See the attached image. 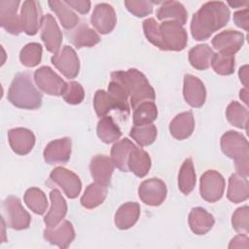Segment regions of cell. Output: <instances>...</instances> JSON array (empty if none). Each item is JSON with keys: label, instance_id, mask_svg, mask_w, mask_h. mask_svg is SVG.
I'll return each mask as SVG.
<instances>
[{"label": "cell", "instance_id": "obj_38", "mask_svg": "<svg viewBox=\"0 0 249 249\" xmlns=\"http://www.w3.org/2000/svg\"><path fill=\"white\" fill-rule=\"evenodd\" d=\"M226 117L231 124L238 128L247 129L249 112L237 101H231L226 109Z\"/></svg>", "mask_w": 249, "mask_h": 249}, {"label": "cell", "instance_id": "obj_41", "mask_svg": "<svg viewBox=\"0 0 249 249\" xmlns=\"http://www.w3.org/2000/svg\"><path fill=\"white\" fill-rule=\"evenodd\" d=\"M158 130L154 124L134 125L129 132V135L141 147L151 145L157 138Z\"/></svg>", "mask_w": 249, "mask_h": 249}, {"label": "cell", "instance_id": "obj_12", "mask_svg": "<svg viewBox=\"0 0 249 249\" xmlns=\"http://www.w3.org/2000/svg\"><path fill=\"white\" fill-rule=\"evenodd\" d=\"M51 180L59 186L67 197L76 198L81 192L82 182L77 174L62 166H57L50 174Z\"/></svg>", "mask_w": 249, "mask_h": 249}, {"label": "cell", "instance_id": "obj_17", "mask_svg": "<svg viewBox=\"0 0 249 249\" xmlns=\"http://www.w3.org/2000/svg\"><path fill=\"white\" fill-rule=\"evenodd\" d=\"M72 141L69 137L55 139L47 144L44 150V160L49 164L66 163L71 156Z\"/></svg>", "mask_w": 249, "mask_h": 249}, {"label": "cell", "instance_id": "obj_44", "mask_svg": "<svg viewBox=\"0 0 249 249\" xmlns=\"http://www.w3.org/2000/svg\"><path fill=\"white\" fill-rule=\"evenodd\" d=\"M62 97L68 104H80L84 100L85 90L80 83L70 81L66 83V88L62 93Z\"/></svg>", "mask_w": 249, "mask_h": 249}, {"label": "cell", "instance_id": "obj_1", "mask_svg": "<svg viewBox=\"0 0 249 249\" xmlns=\"http://www.w3.org/2000/svg\"><path fill=\"white\" fill-rule=\"evenodd\" d=\"M230 9L222 1H210L203 4L194 14L191 21V33L195 40L208 39L215 31L224 27L230 19Z\"/></svg>", "mask_w": 249, "mask_h": 249}, {"label": "cell", "instance_id": "obj_7", "mask_svg": "<svg viewBox=\"0 0 249 249\" xmlns=\"http://www.w3.org/2000/svg\"><path fill=\"white\" fill-rule=\"evenodd\" d=\"M225 179L221 173L210 169L205 171L199 180V194L208 202L219 200L225 191Z\"/></svg>", "mask_w": 249, "mask_h": 249}, {"label": "cell", "instance_id": "obj_24", "mask_svg": "<svg viewBox=\"0 0 249 249\" xmlns=\"http://www.w3.org/2000/svg\"><path fill=\"white\" fill-rule=\"evenodd\" d=\"M194 129L195 119L190 111L176 115L169 124L170 134L177 140H184L190 137Z\"/></svg>", "mask_w": 249, "mask_h": 249}, {"label": "cell", "instance_id": "obj_13", "mask_svg": "<svg viewBox=\"0 0 249 249\" xmlns=\"http://www.w3.org/2000/svg\"><path fill=\"white\" fill-rule=\"evenodd\" d=\"M41 39L48 52L56 53L62 43V32L55 18L47 14L43 17L41 24Z\"/></svg>", "mask_w": 249, "mask_h": 249}, {"label": "cell", "instance_id": "obj_20", "mask_svg": "<svg viewBox=\"0 0 249 249\" xmlns=\"http://www.w3.org/2000/svg\"><path fill=\"white\" fill-rule=\"evenodd\" d=\"M8 140L12 150L20 156L27 155L35 145L34 133L25 127H16L8 131Z\"/></svg>", "mask_w": 249, "mask_h": 249}, {"label": "cell", "instance_id": "obj_19", "mask_svg": "<svg viewBox=\"0 0 249 249\" xmlns=\"http://www.w3.org/2000/svg\"><path fill=\"white\" fill-rule=\"evenodd\" d=\"M44 238L59 248H67L75 238L73 225L69 221L64 220L54 228H46L44 230Z\"/></svg>", "mask_w": 249, "mask_h": 249}, {"label": "cell", "instance_id": "obj_35", "mask_svg": "<svg viewBox=\"0 0 249 249\" xmlns=\"http://www.w3.org/2000/svg\"><path fill=\"white\" fill-rule=\"evenodd\" d=\"M93 107L96 115L100 118L107 116L111 110H120L123 112V108L117 99L103 89L96 90L93 98Z\"/></svg>", "mask_w": 249, "mask_h": 249}, {"label": "cell", "instance_id": "obj_39", "mask_svg": "<svg viewBox=\"0 0 249 249\" xmlns=\"http://www.w3.org/2000/svg\"><path fill=\"white\" fill-rule=\"evenodd\" d=\"M158 117V108L154 101H145L139 104L133 112V124H151Z\"/></svg>", "mask_w": 249, "mask_h": 249}, {"label": "cell", "instance_id": "obj_52", "mask_svg": "<svg viewBox=\"0 0 249 249\" xmlns=\"http://www.w3.org/2000/svg\"><path fill=\"white\" fill-rule=\"evenodd\" d=\"M228 4L231 6V7H233V8H236L237 6H242V5H247V2H228Z\"/></svg>", "mask_w": 249, "mask_h": 249}, {"label": "cell", "instance_id": "obj_50", "mask_svg": "<svg viewBox=\"0 0 249 249\" xmlns=\"http://www.w3.org/2000/svg\"><path fill=\"white\" fill-rule=\"evenodd\" d=\"M238 76L243 86L247 89L248 88V65H243L242 67L239 68Z\"/></svg>", "mask_w": 249, "mask_h": 249}, {"label": "cell", "instance_id": "obj_27", "mask_svg": "<svg viewBox=\"0 0 249 249\" xmlns=\"http://www.w3.org/2000/svg\"><path fill=\"white\" fill-rule=\"evenodd\" d=\"M157 18L162 21L173 20L184 25L188 19V12L180 2L164 1L157 11Z\"/></svg>", "mask_w": 249, "mask_h": 249}, {"label": "cell", "instance_id": "obj_30", "mask_svg": "<svg viewBox=\"0 0 249 249\" xmlns=\"http://www.w3.org/2000/svg\"><path fill=\"white\" fill-rule=\"evenodd\" d=\"M134 147L135 145L128 138H124L116 142L111 148V160H113L115 166L121 171H128L127 160L131 150Z\"/></svg>", "mask_w": 249, "mask_h": 249}, {"label": "cell", "instance_id": "obj_15", "mask_svg": "<svg viewBox=\"0 0 249 249\" xmlns=\"http://www.w3.org/2000/svg\"><path fill=\"white\" fill-rule=\"evenodd\" d=\"M244 44V35L236 30L228 29L215 35L212 39V46L219 53L232 54L236 53Z\"/></svg>", "mask_w": 249, "mask_h": 249}, {"label": "cell", "instance_id": "obj_9", "mask_svg": "<svg viewBox=\"0 0 249 249\" xmlns=\"http://www.w3.org/2000/svg\"><path fill=\"white\" fill-rule=\"evenodd\" d=\"M53 66L68 79H74L80 71V60L75 50L64 46L51 58Z\"/></svg>", "mask_w": 249, "mask_h": 249}, {"label": "cell", "instance_id": "obj_22", "mask_svg": "<svg viewBox=\"0 0 249 249\" xmlns=\"http://www.w3.org/2000/svg\"><path fill=\"white\" fill-rule=\"evenodd\" d=\"M114 167L115 164L111 158L105 155L94 156L89 163L90 174L94 181L106 187L110 186Z\"/></svg>", "mask_w": 249, "mask_h": 249}, {"label": "cell", "instance_id": "obj_23", "mask_svg": "<svg viewBox=\"0 0 249 249\" xmlns=\"http://www.w3.org/2000/svg\"><path fill=\"white\" fill-rule=\"evenodd\" d=\"M51 209L44 218L47 228H54L60 224L67 213V202L57 189H53L50 193Z\"/></svg>", "mask_w": 249, "mask_h": 249}, {"label": "cell", "instance_id": "obj_11", "mask_svg": "<svg viewBox=\"0 0 249 249\" xmlns=\"http://www.w3.org/2000/svg\"><path fill=\"white\" fill-rule=\"evenodd\" d=\"M167 195L165 183L159 178H150L143 181L138 188L139 198L147 205H160Z\"/></svg>", "mask_w": 249, "mask_h": 249}, {"label": "cell", "instance_id": "obj_5", "mask_svg": "<svg viewBox=\"0 0 249 249\" xmlns=\"http://www.w3.org/2000/svg\"><path fill=\"white\" fill-rule=\"evenodd\" d=\"M188 43V35L179 22L173 20H165L158 28L157 46L162 51L180 52L184 50Z\"/></svg>", "mask_w": 249, "mask_h": 249}, {"label": "cell", "instance_id": "obj_51", "mask_svg": "<svg viewBox=\"0 0 249 249\" xmlns=\"http://www.w3.org/2000/svg\"><path fill=\"white\" fill-rule=\"evenodd\" d=\"M239 97L245 104H248V89L246 88L240 89Z\"/></svg>", "mask_w": 249, "mask_h": 249}, {"label": "cell", "instance_id": "obj_32", "mask_svg": "<svg viewBox=\"0 0 249 249\" xmlns=\"http://www.w3.org/2000/svg\"><path fill=\"white\" fill-rule=\"evenodd\" d=\"M50 8L57 16L63 28L70 30L73 29L79 23L78 16L71 10V8L64 1H49Z\"/></svg>", "mask_w": 249, "mask_h": 249}, {"label": "cell", "instance_id": "obj_3", "mask_svg": "<svg viewBox=\"0 0 249 249\" xmlns=\"http://www.w3.org/2000/svg\"><path fill=\"white\" fill-rule=\"evenodd\" d=\"M7 97L18 108L35 110L41 106L43 95L35 88L31 76L26 72H20L14 77Z\"/></svg>", "mask_w": 249, "mask_h": 249}, {"label": "cell", "instance_id": "obj_40", "mask_svg": "<svg viewBox=\"0 0 249 249\" xmlns=\"http://www.w3.org/2000/svg\"><path fill=\"white\" fill-rule=\"evenodd\" d=\"M42 53L43 48L39 43H28L20 50L19 60L26 67H35L41 62Z\"/></svg>", "mask_w": 249, "mask_h": 249}, {"label": "cell", "instance_id": "obj_46", "mask_svg": "<svg viewBox=\"0 0 249 249\" xmlns=\"http://www.w3.org/2000/svg\"><path fill=\"white\" fill-rule=\"evenodd\" d=\"M108 92L112 94L117 101L120 103V105L123 108V112L126 113V115L129 114V105H128V97L124 90L123 87L117 83L116 81L111 80V82L108 85Z\"/></svg>", "mask_w": 249, "mask_h": 249}, {"label": "cell", "instance_id": "obj_26", "mask_svg": "<svg viewBox=\"0 0 249 249\" xmlns=\"http://www.w3.org/2000/svg\"><path fill=\"white\" fill-rule=\"evenodd\" d=\"M140 216V205L137 202H125L122 204L115 214V225L120 230H127L133 227Z\"/></svg>", "mask_w": 249, "mask_h": 249}, {"label": "cell", "instance_id": "obj_36", "mask_svg": "<svg viewBox=\"0 0 249 249\" xmlns=\"http://www.w3.org/2000/svg\"><path fill=\"white\" fill-rule=\"evenodd\" d=\"M96 133L98 138L106 144L115 142L122 136V130L111 116H104L99 120Z\"/></svg>", "mask_w": 249, "mask_h": 249}, {"label": "cell", "instance_id": "obj_29", "mask_svg": "<svg viewBox=\"0 0 249 249\" xmlns=\"http://www.w3.org/2000/svg\"><path fill=\"white\" fill-rule=\"evenodd\" d=\"M227 197L233 203H239L249 197V183L247 177L232 173L229 179Z\"/></svg>", "mask_w": 249, "mask_h": 249}, {"label": "cell", "instance_id": "obj_16", "mask_svg": "<svg viewBox=\"0 0 249 249\" xmlns=\"http://www.w3.org/2000/svg\"><path fill=\"white\" fill-rule=\"evenodd\" d=\"M19 3L18 0L0 1V24L7 32L13 35H18L22 31L20 18L18 16Z\"/></svg>", "mask_w": 249, "mask_h": 249}, {"label": "cell", "instance_id": "obj_48", "mask_svg": "<svg viewBox=\"0 0 249 249\" xmlns=\"http://www.w3.org/2000/svg\"><path fill=\"white\" fill-rule=\"evenodd\" d=\"M70 8H73L75 11L80 14H88L90 9V2L87 0H65L64 1Z\"/></svg>", "mask_w": 249, "mask_h": 249}, {"label": "cell", "instance_id": "obj_34", "mask_svg": "<svg viewBox=\"0 0 249 249\" xmlns=\"http://www.w3.org/2000/svg\"><path fill=\"white\" fill-rule=\"evenodd\" d=\"M196 176L194 163L191 158H188L182 163L178 174V188L186 196L190 195L196 186Z\"/></svg>", "mask_w": 249, "mask_h": 249}, {"label": "cell", "instance_id": "obj_28", "mask_svg": "<svg viewBox=\"0 0 249 249\" xmlns=\"http://www.w3.org/2000/svg\"><path fill=\"white\" fill-rule=\"evenodd\" d=\"M151 158L146 151L137 146L131 150L127 160V167L134 175L140 178L146 176L151 168Z\"/></svg>", "mask_w": 249, "mask_h": 249}, {"label": "cell", "instance_id": "obj_31", "mask_svg": "<svg viewBox=\"0 0 249 249\" xmlns=\"http://www.w3.org/2000/svg\"><path fill=\"white\" fill-rule=\"evenodd\" d=\"M107 187L97 182L89 184L82 196L80 202L87 209H93L99 206L107 196Z\"/></svg>", "mask_w": 249, "mask_h": 249}, {"label": "cell", "instance_id": "obj_8", "mask_svg": "<svg viewBox=\"0 0 249 249\" xmlns=\"http://www.w3.org/2000/svg\"><path fill=\"white\" fill-rule=\"evenodd\" d=\"M36 86L45 93L50 95H62L66 83L51 67L42 66L34 72Z\"/></svg>", "mask_w": 249, "mask_h": 249}, {"label": "cell", "instance_id": "obj_33", "mask_svg": "<svg viewBox=\"0 0 249 249\" xmlns=\"http://www.w3.org/2000/svg\"><path fill=\"white\" fill-rule=\"evenodd\" d=\"M213 50L206 44H199L189 51V61L197 70H206L214 55Z\"/></svg>", "mask_w": 249, "mask_h": 249}, {"label": "cell", "instance_id": "obj_47", "mask_svg": "<svg viewBox=\"0 0 249 249\" xmlns=\"http://www.w3.org/2000/svg\"><path fill=\"white\" fill-rule=\"evenodd\" d=\"M249 10L247 8L243 10L236 11L233 14V21L236 26L244 29L245 31H248L249 29Z\"/></svg>", "mask_w": 249, "mask_h": 249}, {"label": "cell", "instance_id": "obj_45", "mask_svg": "<svg viewBox=\"0 0 249 249\" xmlns=\"http://www.w3.org/2000/svg\"><path fill=\"white\" fill-rule=\"evenodd\" d=\"M154 1H146V0H125L124 6L132 15L137 18H143L153 13V4Z\"/></svg>", "mask_w": 249, "mask_h": 249}, {"label": "cell", "instance_id": "obj_6", "mask_svg": "<svg viewBox=\"0 0 249 249\" xmlns=\"http://www.w3.org/2000/svg\"><path fill=\"white\" fill-rule=\"evenodd\" d=\"M3 215L2 218L6 220L7 227L16 231L25 230L29 227L31 217L29 213L23 208L18 197L10 196L2 203Z\"/></svg>", "mask_w": 249, "mask_h": 249}, {"label": "cell", "instance_id": "obj_25", "mask_svg": "<svg viewBox=\"0 0 249 249\" xmlns=\"http://www.w3.org/2000/svg\"><path fill=\"white\" fill-rule=\"evenodd\" d=\"M189 226L195 234L201 235L208 232L214 226L215 219L212 214L202 207H194L189 214Z\"/></svg>", "mask_w": 249, "mask_h": 249}, {"label": "cell", "instance_id": "obj_18", "mask_svg": "<svg viewBox=\"0 0 249 249\" xmlns=\"http://www.w3.org/2000/svg\"><path fill=\"white\" fill-rule=\"evenodd\" d=\"M183 95L186 102L194 107H201L206 99V89L203 83L196 76L186 74L184 76Z\"/></svg>", "mask_w": 249, "mask_h": 249}, {"label": "cell", "instance_id": "obj_2", "mask_svg": "<svg viewBox=\"0 0 249 249\" xmlns=\"http://www.w3.org/2000/svg\"><path fill=\"white\" fill-rule=\"evenodd\" d=\"M111 80L123 87L132 109L145 101H154L156 98L155 90L146 76L135 68L112 72Z\"/></svg>", "mask_w": 249, "mask_h": 249}, {"label": "cell", "instance_id": "obj_42", "mask_svg": "<svg viewBox=\"0 0 249 249\" xmlns=\"http://www.w3.org/2000/svg\"><path fill=\"white\" fill-rule=\"evenodd\" d=\"M234 55L217 53H214L210 64L217 74L228 76L234 72Z\"/></svg>", "mask_w": 249, "mask_h": 249}, {"label": "cell", "instance_id": "obj_14", "mask_svg": "<svg viewBox=\"0 0 249 249\" xmlns=\"http://www.w3.org/2000/svg\"><path fill=\"white\" fill-rule=\"evenodd\" d=\"M90 22L101 34L112 32L117 23V16L114 8L107 3L97 4L91 14Z\"/></svg>", "mask_w": 249, "mask_h": 249}, {"label": "cell", "instance_id": "obj_49", "mask_svg": "<svg viewBox=\"0 0 249 249\" xmlns=\"http://www.w3.org/2000/svg\"><path fill=\"white\" fill-rule=\"evenodd\" d=\"M248 247H249V238H248L247 234H244V233H240V234L234 236L229 244V248H245V249H247Z\"/></svg>", "mask_w": 249, "mask_h": 249}, {"label": "cell", "instance_id": "obj_37", "mask_svg": "<svg viewBox=\"0 0 249 249\" xmlns=\"http://www.w3.org/2000/svg\"><path fill=\"white\" fill-rule=\"evenodd\" d=\"M23 200L27 207L35 214L42 215L46 212L48 207V199L45 193L35 187L26 190Z\"/></svg>", "mask_w": 249, "mask_h": 249}, {"label": "cell", "instance_id": "obj_43", "mask_svg": "<svg viewBox=\"0 0 249 249\" xmlns=\"http://www.w3.org/2000/svg\"><path fill=\"white\" fill-rule=\"evenodd\" d=\"M231 225L235 231L247 234L249 231V208L247 205L238 207L232 214Z\"/></svg>", "mask_w": 249, "mask_h": 249}, {"label": "cell", "instance_id": "obj_21", "mask_svg": "<svg viewBox=\"0 0 249 249\" xmlns=\"http://www.w3.org/2000/svg\"><path fill=\"white\" fill-rule=\"evenodd\" d=\"M67 37L69 42L77 49L90 48L100 42L99 35L86 22L78 23L73 29L68 30Z\"/></svg>", "mask_w": 249, "mask_h": 249}, {"label": "cell", "instance_id": "obj_4", "mask_svg": "<svg viewBox=\"0 0 249 249\" xmlns=\"http://www.w3.org/2000/svg\"><path fill=\"white\" fill-rule=\"evenodd\" d=\"M221 150L234 161L236 173L248 177L249 174V144L239 132L229 130L221 137Z\"/></svg>", "mask_w": 249, "mask_h": 249}, {"label": "cell", "instance_id": "obj_10", "mask_svg": "<svg viewBox=\"0 0 249 249\" xmlns=\"http://www.w3.org/2000/svg\"><path fill=\"white\" fill-rule=\"evenodd\" d=\"M43 17L41 5L38 1H24L19 15L21 30L29 36L35 35L41 27Z\"/></svg>", "mask_w": 249, "mask_h": 249}]
</instances>
